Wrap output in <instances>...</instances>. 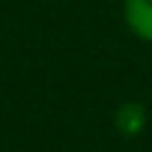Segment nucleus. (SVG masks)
Segmentation results:
<instances>
[{
	"instance_id": "obj_1",
	"label": "nucleus",
	"mask_w": 152,
	"mask_h": 152,
	"mask_svg": "<svg viewBox=\"0 0 152 152\" xmlns=\"http://www.w3.org/2000/svg\"><path fill=\"white\" fill-rule=\"evenodd\" d=\"M122 24L137 42L152 45V0H122Z\"/></svg>"
},
{
	"instance_id": "obj_2",
	"label": "nucleus",
	"mask_w": 152,
	"mask_h": 152,
	"mask_svg": "<svg viewBox=\"0 0 152 152\" xmlns=\"http://www.w3.org/2000/svg\"><path fill=\"white\" fill-rule=\"evenodd\" d=\"M113 119H116V128L125 137H134V134H140L146 128V107L140 102H125V104H119Z\"/></svg>"
}]
</instances>
